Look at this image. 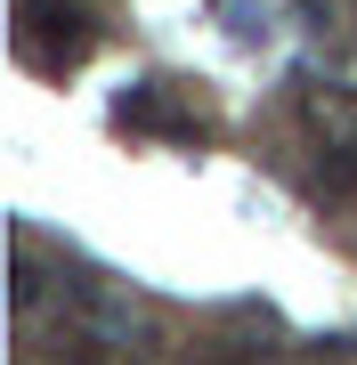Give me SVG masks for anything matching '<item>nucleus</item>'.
Returning a JSON list of instances; mask_svg holds the SVG:
<instances>
[{"label":"nucleus","instance_id":"1","mask_svg":"<svg viewBox=\"0 0 357 365\" xmlns=\"http://www.w3.org/2000/svg\"><path fill=\"white\" fill-rule=\"evenodd\" d=\"M25 33H33V49L49 57V66H81L90 41H98V25L73 9V0H25Z\"/></svg>","mask_w":357,"mask_h":365},{"label":"nucleus","instance_id":"2","mask_svg":"<svg viewBox=\"0 0 357 365\" xmlns=\"http://www.w3.org/2000/svg\"><path fill=\"white\" fill-rule=\"evenodd\" d=\"M114 122H122V130H162V138H195V114H179L162 81H130V90L114 98Z\"/></svg>","mask_w":357,"mask_h":365},{"label":"nucleus","instance_id":"3","mask_svg":"<svg viewBox=\"0 0 357 365\" xmlns=\"http://www.w3.org/2000/svg\"><path fill=\"white\" fill-rule=\"evenodd\" d=\"M317 187L325 195H357V138H325L317 146Z\"/></svg>","mask_w":357,"mask_h":365},{"label":"nucleus","instance_id":"4","mask_svg":"<svg viewBox=\"0 0 357 365\" xmlns=\"http://www.w3.org/2000/svg\"><path fill=\"white\" fill-rule=\"evenodd\" d=\"M41 300V276H33V260H16V309H33Z\"/></svg>","mask_w":357,"mask_h":365}]
</instances>
